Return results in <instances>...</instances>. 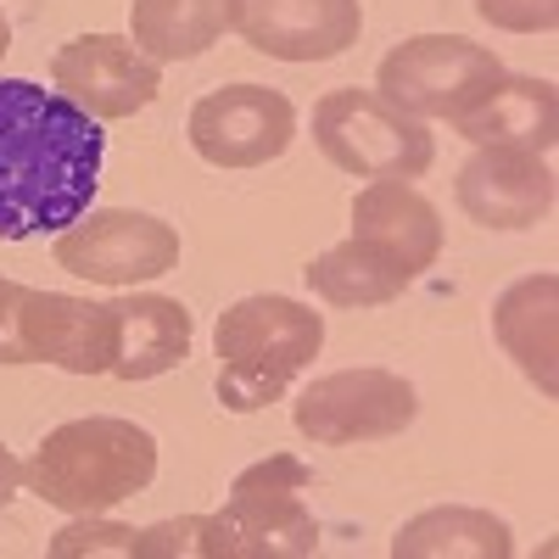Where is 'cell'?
I'll return each instance as SVG.
<instances>
[{
    "mask_svg": "<svg viewBox=\"0 0 559 559\" xmlns=\"http://www.w3.org/2000/svg\"><path fill=\"white\" fill-rule=\"evenodd\" d=\"M51 84L96 123H118L157 102L163 62H152L129 34H79V39L57 45Z\"/></svg>",
    "mask_w": 559,
    "mask_h": 559,
    "instance_id": "30bf717a",
    "label": "cell"
},
{
    "mask_svg": "<svg viewBox=\"0 0 559 559\" xmlns=\"http://www.w3.org/2000/svg\"><path fill=\"white\" fill-rule=\"evenodd\" d=\"M492 336L503 358H515V369L543 392H559V274L537 269L521 274L515 286H503L492 302Z\"/></svg>",
    "mask_w": 559,
    "mask_h": 559,
    "instance_id": "2e32d148",
    "label": "cell"
},
{
    "mask_svg": "<svg viewBox=\"0 0 559 559\" xmlns=\"http://www.w3.org/2000/svg\"><path fill=\"white\" fill-rule=\"evenodd\" d=\"M392 559H509L515 532L492 509L476 503H437L392 532Z\"/></svg>",
    "mask_w": 559,
    "mask_h": 559,
    "instance_id": "ac0fdd59",
    "label": "cell"
},
{
    "mask_svg": "<svg viewBox=\"0 0 559 559\" xmlns=\"http://www.w3.org/2000/svg\"><path fill=\"white\" fill-rule=\"evenodd\" d=\"M134 532L140 526H123V521H107V515H73L62 532H51L45 554L51 559H134Z\"/></svg>",
    "mask_w": 559,
    "mask_h": 559,
    "instance_id": "44dd1931",
    "label": "cell"
},
{
    "mask_svg": "<svg viewBox=\"0 0 559 559\" xmlns=\"http://www.w3.org/2000/svg\"><path fill=\"white\" fill-rule=\"evenodd\" d=\"M179 224L140 213V207H90L57 236V263L90 286L134 292L146 280H163L179 269Z\"/></svg>",
    "mask_w": 559,
    "mask_h": 559,
    "instance_id": "ba28073f",
    "label": "cell"
},
{
    "mask_svg": "<svg viewBox=\"0 0 559 559\" xmlns=\"http://www.w3.org/2000/svg\"><path fill=\"white\" fill-rule=\"evenodd\" d=\"M476 17L503 34H554L559 28V0H471Z\"/></svg>",
    "mask_w": 559,
    "mask_h": 559,
    "instance_id": "7402d4cb",
    "label": "cell"
},
{
    "mask_svg": "<svg viewBox=\"0 0 559 559\" xmlns=\"http://www.w3.org/2000/svg\"><path fill=\"white\" fill-rule=\"evenodd\" d=\"M102 163V123L62 90L0 79V241L62 236L96 202Z\"/></svg>",
    "mask_w": 559,
    "mask_h": 559,
    "instance_id": "6da1fadb",
    "label": "cell"
},
{
    "mask_svg": "<svg viewBox=\"0 0 559 559\" xmlns=\"http://www.w3.org/2000/svg\"><path fill=\"white\" fill-rule=\"evenodd\" d=\"M157 481V437L118 414L62 419L23 459V492L62 515H107Z\"/></svg>",
    "mask_w": 559,
    "mask_h": 559,
    "instance_id": "7a4b0ae2",
    "label": "cell"
},
{
    "mask_svg": "<svg viewBox=\"0 0 559 559\" xmlns=\"http://www.w3.org/2000/svg\"><path fill=\"white\" fill-rule=\"evenodd\" d=\"M453 134L471 146H521L548 157L559 140V96L537 73H503L471 112L453 118Z\"/></svg>",
    "mask_w": 559,
    "mask_h": 559,
    "instance_id": "e0dca14e",
    "label": "cell"
},
{
    "mask_svg": "<svg viewBox=\"0 0 559 559\" xmlns=\"http://www.w3.org/2000/svg\"><path fill=\"white\" fill-rule=\"evenodd\" d=\"M229 28L274 62H336L364 34V0H229Z\"/></svg>",
    "mask_w": 559,
    "mask_h": 559,
    "instance_id": "8fae6325",
    "label": "cell"
},
{
    "mask_svg": "<svg viewBox=\"0 0 559 559\" xmlns=\"http://www.w3.org/2000/svg\"><path fill=\"white\" fill-rule=\"evenodd\" d=\"M229 0H134L129 7V39L152 62H191L224 39Z\"/></svg>",
    "mask_w": 559,
    "mask_h": 559,
    "instance_id": "ffe728a7",
    "label": "cell"
},
{
    "mask_svg": "<svg viewBox=\"0 0 559 559\" xmlns=\"http://www.w3.org/2000/svg\"><path fill=\"white\" fill-rule=\"evenodd\" d=\"M313 146L353 179H419L437 163L431 123L397 112L386 96L358 84L324 90L313 102Z\"/></svg>",
    "mask_w": 559,
    "mask_h": 559,
    "instance_id": "5b68a950",
    "label": "cell"
},
{
    "mask_svg": "<svg viewBox=\"0 0 559 559\" xmlns=\"http://www.w3.org/2000/svg\"><path fill=\"white\" fill-rule=\"evenodd\" d=\"M419 414L414 381H403L397 369L358 364V369H331L297 392L292 426L313 448H358V442H386L403 437Z\"/></svg>",
    "mask_w": 559,
    "mask_h": 559,
    "instance_id": "52a82bcc",
    "label": "cell"
},
{
    "mask_svg": "<svg viewBox=\"0 0 559 559\" xmlns=\"http://www.w3.org/2000/svg\"><path fill=\"white\" fill-rule=\"evenodd\" d=\"M191 152L213 168H263L280 163L297 140V107L274 84H218L191 107Z\"/></svg>",
    "mask_w": 559,
    "mask_h": 559,
    "instance_id": "9c48e42d",
    "label": "cell"
},
{
    "mask_svg": "<svg viewBox=\"0 0 559 559\" xmlns=\"http://www.w3.org/2000/svg\"><path fill=\"white\" fill-rule=\"evenodd\" d=\"M112 313V381H157V376H174V369L191 358V342H197V319L179 297H163V292H129V297H112L107 302Z\"/></svg>",
    "mask_w": 559,
    "mask_h": 559,
    "instance_id": "4fadbf2b",
    "label": "cell"
},
{
    "mask_svg": "<svg viewBox=\"0 0 559 559\" xmlns=\"http://www.w3.org/2000/svg\"><path fill=\"white\" fill-rule=\"evenodd\" d=\"M313 471L297 453H269L229 481L224 509L202 515V559H308L319 521L308 509Z\"/></svg>",
    "mask_w": 559,
    "mask_h": 559,
    "instance_id": "277c9868",
    "label": "cell"
},
{
    "mask_svg": "<svg viewBox=\"0 0 559 559\" xmlns=\"http://www.w3.org/2000/svg\"><path fill=\"white\" fill-rule=\"evenodd\" d=\"M134 559H202V515H179L134 532Z\"/></svg>",
    "mask_w": 559,
    "mask_h": 559,
    "instance_id": "603a6c76",
    "label": "cell"
},
{
    "mask_svg": "<svg viewBox=\"0 0 559 559\" xmlns=\"http://www.w3.org/2000/svg\"><path fill=\"white\" fill-rule=\"evenodd\" d=\"M7 51H12V23H7V12H0V62H7Z\"/></svg>",
    "mask_w": 559,
    "mask_h": 559,
    "instance_id": "484cf974",
    "label": "cell"
},
{
    "mask_svg": "<svg viewBox=\"0 0 559 559\" xmlns=\"http://www.w3.org/2000/svg\"><path fill=\"white\" fill-rule=\"evenodd\" d=\"M459 213L481 229H537L554 213V163L521 146H476L453 179Z\"/></svg>",
    "mask_w": 559,
    "mask_h": 559,
    "instance_id": "7c38bea8",
    "label": "cell"
},
{
    "mask_svg": "<svg viewBox=\"0 0 559 559\" xmlns=\"http://www.w3.org/2000/svg\"><path fill=\"white\" fill-rule=\"evenodd\" d=\"M28 292H34V286H23V280H7V274H0V364H28V347H23Z\"/></svg>",
    "mask_w": 559,
    "mask_h": 559,
    "instance_id": "cb8c5ba5",
    "label": "cell"
},
{
    "mask_svg": "<svg viewBox=\"0 0 559 559\" xmlns=\"http://www.w3.org/2000/svg\"><path fill=\"white\" fill-rule=\"evenodd\" d=\"M503 79V57L464 34H408L376 68V96L419 123H453Z\"/></svg>",
    "mask_w": 559,
    "mask_h": 559,
    "instance_id": "8992f818",
    "label": "cell"
},
{
    "mask_svg": "<svg viewBox=\"0 0 559 559\" xmlns=\"http://www.w3.org/2000/svg\"><path fill=\"white\" fill-rule=\"evenodd\" d=\"M302 280H308V292L331 308H386L414 286V274L392 252H381L376 241H358V236L324 247L302 269Z\"/></svg>",
    "mask_w": 559,
    "mask_h": 559,
    "instance_id": "d6986e66",
    "label": "cell"
},
{
    "mask_svg": "<svg viewBox=\"0 0 559 559\" xmlns=\"http://www.w3.org/2000/svg\"><path fill=\"white\" fill-rule=\"evenodd\" d=\"M353 236L392 252L414 280L442 258V213L414 179H369L353 197Z\"/></svg>",
    "mask_w": 559,
    "mask_h": 559,
    "instance_id": "9a60e30c",
    "label": "cell"
},
{
    "mask_svg": "<svg viewBox=\"0 0 559 559\" xmlns=\"http://www.w3.org/2000/svg\"><path fill=\"white\" fill-rule=\"evenodd\" d=\"M28 364H57L68 376H107L112 369V313L107 302L68 297V292H28L23 313Z\"/></svg>",
    "mask_w": 559,
    "mask_h": 559,
    "instance_id": "5bb4252c",
    "label": "cell"
},
{
    "mask_svg": "<svg viewBox=\"0 0 559 559\" xmlns=\"http://www.w3.org/2000/svg\"><path fill=\"white\" fill-rule=\"evenodd\" d=\"M213 347H218V381H213L218 403L229 414H258L286 397L292 381L319 358L324 313L280 292H252L218 313Z\"/></svg>",
    "mask_w": 559,
    "mask_h": 559,
    "instance_id": "3957f363",
    "label": "cell"
},
{
    "mask_svg": "<svg viewBox=\"0 0 559 559\" xmlns=\"http://www.w3.org/2000/svg\"><path fill=\"white\" fill-rule=\"evenodd\" d=\"M23 492V459L12 448H0V515L12 509V498Z\"/></svg>",
    "mask_w": 559,
    "mask_h": 559,
    "instance_id": "d4e9b609",
    "label": "cell"
}]
</instances>
